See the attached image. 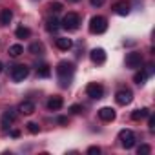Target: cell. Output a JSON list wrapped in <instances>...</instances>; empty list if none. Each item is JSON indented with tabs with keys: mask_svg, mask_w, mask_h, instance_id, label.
I'll return each instance as SVG.
<instances>
[{
	"mask_svg": "<svg viewBox=\"0 0 155 155\" xmlns=\"http://www.w3.org/2000/svg\"><path fill=\"white\" fill-rule=\"evenodd\" d=\"M75 73V66L73 62H68V60H62L58 62L57 66V75L60 77V81H62V86H69V79H71V75Z\"/></svg>",
	"mask_w": 155,
	"mask_h": 155,
	"instance_id": "cell-1",
	"label": "cell"
},
{
	"mask_svg": "<svg viewBox=\"0 0 155 155\" xmlns=\"http://www.w3.org/2000/svg\"><path fill=\"white\" fill-rule=\"evenodd\" d=\"M106 29H108V20H106L104 17L97 15V17H93V18L90 20V31H91L93 35H102Z\"/></svg>",
	"mask_w": 155,
	"mask_h": 155,
	"instance_id": "cell-2",
	"label": "cell"
},
{
	"mask_svg": "<svg viewBox=\"0 0 155 155\" xmlns=\"http://www.w3.org/2000/svg\"><path fill=\"white\" fill-rule=\"evenodd\" d=\"M62 28L64 29H68V31H77L79 29V26H81V17L77 15V13H68L64 18H62Z\"/></svg>",
	"mask_w": 155,
	"mask_h": 155,
	"instance_id": "cell-3",
	"label": "cell"
},
{
	"mask_svg": "<svg viewBox=\"0 0 155 155\" xmlns=\"http://www.w3.org/2000/svg\"><path fill=\"white\" fill-rule=\"evenodd\" d=\"M28 75H29V68L26 64H17V66L11 68V79L15 82H22Z\"/></svg>",
	"mask_w": 155,
	"mask_h": 155,
	"instance_id": "cell-4",
	"label": "cell"
},
{
	"mask_svg": "<svg viewBox=\"0 0 155 155\" xmlns=\"http://www.w3.org/2000/svg\"><path fill=\"white\" fill-rule=\"evenodd\" d=\"M15 119H17V110H13V108L6 110V111L2 113V119H0V126H2V131H8V130L11 128V124L15 122Z\"/></svg>",
	"mask_w": 155,
	"mask_h": 155,
	"instance_id": "cell-5",
	"label": "cell"
},
{
	"mask_svg": "<svg viewBox=\"0 0 155 155\" xmlns=\"http://www.w3.org/2000/svg\"><path fill=\"white\" fill-rule=\"evenodd\" d=\"M119 140H120V144H122L126 150H131V148L135 146V133H133L131 130H122V131L119 133Z\"/></svg>",
	"mask_w": 155,
	"mask_h": 155,
	"instance_id": "cell-6",
	"label": "cell"
},
{
	"mask_svg": "<svg viewBox=\"0 0 155 155\" xmlns=\"http://www.w3.org/2000/svg\"><path fill=\"white\" fill-rule=\"evenodd\" d=\"M140 64H142V55L139 51H131L126 55V68L137 69V68H140Z\"/></svg>",
	"mask_w": 155,
	"mask_h": 155,
	"instance_id": "cell-7",
	"label": "cell"
},
{
	"mask_svg": "<svg viewBox=\"0 0 155 155\" xmlns=\"http://www.w3.org/2000/svg\"><path fill=\"white\" fill-rule=\"evenodd\" d=\"M86 93H88V97H91V99H102L104 97V88L101 86V84H97V82H91V84H88V88H86Z\"/></svg>",
	"mask_w": 155,
	"mask_h": 155,
	"instance_id": "cell-8",
	"label": "cell"
},
{
	"mask_svg": "<svg viewBox=\"0 0 155 155\" xmlns=\"http://www.w3.org/2000/svg\"><path fill=\"white\" fill-rule=\"evenodd\" d=\"M131 99H133V93H131L130 90H119V91L115 93V101H117V104H120V106L130 104Z\"/></svg>",
	"mask_w": 155,
	"mask_h": 155,
	"instance_id": "cell-9",
	"label": "cell"
},
{
	"mask_svg": "<svg viewBox=\"0 0 155 155\" xmlns=\"http://www.w3.org/2000/svg\"><path fill=\"white\" fill-rule=\"evenodd\" d=\"M90 57H91V60H93L95 64H104V62H106V51H104L102 48H95V49H91Z\"/></svg>",
	"mask_w": 155,
	"mask_h": 155,
	"instance_id": "cell-10",
	"label": "cell"
},
{
	"mask_svg": "<svg viewBox=\"0 0 155 155\" xmlns=\"http://www.w3.org/2000/svg\"><path fill=\"white\" fill-rule=\"evenodd\" d=\"M99 117H101V120H104V122H111V120H115V110L113 108H101L99 110Z\"/></svg>",
	"mask_w": 155,
	"mask_h": 155,
	"instance_id": "cell-11",
	"label": "cell"
},
{
	"mask_svg": "<svg viewBox=\"0 0 155 155\" xmlns=\"http://www.w3.org/2000/svg\"><path fill=\"white\" fill-rule=\"evenodd\" d=\"M113 11H115L117 15H120V17H126V15L130 13V2L120 0V2H117V4L113 6Z\"/></svg>",
	"mask_w": 155,
	"mask_h": 155,
	"instance_id": "cell-12",
	"label": "cell"
},
{
	"mask_svg": "<svg viewBox=\"0 0 155 155\" xmlns=\"http://www.w3.org/2000/svg\"><path fill=\"white\" fill-rule=\"evenodd\" d=\"M62 104H64L62 97L55 95V97H51V99L48 101V110H49V111H58V110L62 108Z\"/></svg>",
	"mask_w": 155,
	"mask_h": 155,
	"instance_id": "cell-13",
	"label": "cell"
},
{
	"mask_svg": "<svg viewBox=\"0 0 155 155\" xmlns=\"http://www.w3.org/2000/svg\"><path fill=\"white\" fill-rule=\"evenodd\" d=\"M35 102H31V101H24V102H20V106H18V111L22 113V115H31V113H35Z\"/></svg>",
	"mask_w": 155,
	"mask_h": 155,
	"instance_id": "cell-14",
	"label": "cell"
},
{
	"mask_svg": "<svg viewBox=\"0 0 155 155\" xmlns=\"http://www.w3.org/2000/svg\"><path fill=\"white\" fill-rule=\"evenodd\" d=\"M55 44H57V48H58V49H62V51H68V49H71V46H73V40H71V38H66V37H58Z\"/></svg>",
	"mask_w": 155,
	"mask_h": 155,
	"instance_id": "cell-15",
	"label": "cell"
},
{
	"mask_svg": "<svg viewBox=\"0 0 155 155\" xmlns=\"http://www.w3.org/2000/svg\"><path fill=\"white\" fill-rule=\"evenodd\" d=\"M13 18L11 9H0V26H8Z\"/></svg>",
	"mask_w": 155,
	"mask_h": 155,
	"instance_id": "cell-16",
	"label": "cell"
},
{
	"mask_svg": "<svg viewBox=\"0 0 155 155\" xmlns=\"http://www.w3.org/2000/svg\"><path fill=\"white\" fill-rule=\"evenodd\" d=\"M37 73H38V77H42V79H48V77L51 75V69H49L48 64H38L37 66Z\"/></svg>",
	"mask_w": 155,
	"mask_h": 155,
	"instance_id": "cell-17",
	"label": "cell"
},
{
	"mask_svg": "<svg viewBox=\"0 0 155 155\" xmlns=\"http://www.w3.org/2000/svg\"><path fill=\"white\" fill-rule=\"evenodd\" d=\"M58 24H60V22H58V20L55 18V17H53V18H48V20H46V29H48L49 33H55V31H57V29L60 28Z\"/></svg>",
	"mask_w": 155,
	"mask_h": 155,
	"instance_id": "cell-18",
	"label": "cell"
},
{
	"mask_svg": "<svg viewBox=\"0 0 155 155\" xmlns=\"http://www.w3.org/2000/svg\"><path fill=\"white\" fill-rule=\"evenodd\" d=\"M150 115V110L148 108H142V110H135L133 113H131V119L133 120H142L144 117H148Z\"/></svg>",
	"mask_w": 155,
	"mask_h": 155,
	"instance_id": "cell-19",
	"label": "cell"
},
{
	"mask_svg": "<svg viewBox=\"0 0 155 155\" xmlns=\"http://www.w3.org/2000/svg\"><path fill=\"white\" fill-rule=\"evenodd\" d=\"M8 53H9V57H20V55L24 53V48H22L20 44H13V46H9Z\"/></svg>",
	"mask_w": 155,
	"mask_h": 155,
	"instance_id": "cell-20",
	"label": "cell"
},
{
	"mask_svg": "<svg viewBox=\"0 0 155 155\" xmlns=\"http://www.w3.org/2000/svg\"><path fill=\"white\" fill-rule=\"evenodd\" d=\"M15 35H17V38H29L31 37V31L28 28H24V26H18L17 31H15Z\"/></svg>",
	"mask_w": 155,
	"mask_h": 155,
	"instance_id": "cell-21",
	"label": "cell"
},
{
	"mask_svg": "<svg viewBox=\"0 0 155 155\" xmlns=\"http://www.w3.org/2000/svg\"><path fill=\"white\" fill-rule=\"evenodd\" d=\"M146 79H148V77H146V73H144V71H137V73L133 75V82H135V84H139V86H140V84H144V82H146Z\"/></svg>",
	"mask_w": 155,
	"mask_h": 155,
	"instance_id": "cell-22",
	"label": "cell"
},
{
	"mask_svg": "<svg viewBox=\"0 0 155 155\" xmlns=\"http://www.w3.org/2000/svg\"><path fill=\"white\" fill-rule=\"evenodd\" d=\"M42 51H44L42 42H33V44L29 46V53H33V55H40Z\"/></svg>",
	"mask_w": 155,
	"mask_h": 155,
	"instance_id": "cell-23",
	"label": "cell"
},
{
	"mask_svg": "<svg viewBox=\"0 0 155 155\" xmlns=\"http://www.w3.org/2000/svg\"><path fill=\"white\" fill-rule=\"evenodd\" d=\"M137 153H139V155H148V153H151V148H150L148 144H140V146L137 148Z\"/></svg>",
	"mask_w": 155,
	"mask_h": 155,
	"instance_id": "cell-24",
	"label": "cell"
},
{
	"mask_svg": "<svg viewBox=\"0 0 155 155\" xmlns=\"http://www.w3.org/2000/svg\"><path fill=\"white\" fill-rule=\"evenodd\" d=\"M49 11H51V13L62 11V4H60V2H51V4H49Z\"/></svg>",
	"mask_w": 155,
	"mask_h": 155,
	"instance_id": "cell-25",
	"label": "cell"
},
{
	"mask_svg": "<svg viewBox=\"0 0 155 155\" xmlns=\"http://www.w3.org/2000/svg\"><path fill=\"white\" fill-rule=\"evenodd\" d=\"M26 126H28L29 133H38V131H40V128H38V124H37V122H28Z\"/></svg>",
	"mask_w": 155,
	"mask_h": 155,
	"instance_id": "cell-26",
	"label": "cell"
},
{
	"mask_svg": "<svg viewBox=\"0 0 155 155\" xmlns=\"http://www.w3.org/2000/svg\"><path fill=\"white\" fill-rule=\"evenodd\" d=\"M69 111L77 115V113H82V111H84V108H82V106H79V104H73V106L69 108Z\"/></svg>",
	"mask_w": 155,
	"mask_h": 155,
	"instance_id": "cell-27",
	"label": "cell"
},
{
	"mask_svg": "<svg viewBox=\"0 0 155 155\" xmlns=\"http://www.w3.org/2000/svg\"><path fill=\"white\" fill-rule=\"evenodd\" d=\"M88 153H90V155H99V153H101V148H99V146H90V148H88Z\"/></svg>",
	"mask_w": 155,
	"mask_h": 155,
	"instance_id": "cell-28",
	"label": "cell"
},
{
	"mask_svg": "<svg viewBox=\"0 0 155 155\" xmlns=\"http://www.w3.org/2000/svg\"><path fill=\"white\" fill-rule=\"evenodd\" d=\"M148 126H150V130H153V128H155V117H153L151 113L148 115Z\"/></svg>",
	"mask_w": 155,
	"mask_h": 155,
	"instance_id": "cell-29",
	"label": "cell"
},
{
	"mask_svg": "<svg viewBox=\"0 0 155 155\" xmlns=\"http://www.w3.org/2000/svg\"><path fill=\"white\" fill-rule=\"evenodd\" d=\"M90 2H91V6H93V8H101V6H104L106 0H90Z\"/></svg>",
	"mask_w": 155,
	"mask_h": 155,
	"instance_id": "cell-30",
	"label": "cell"
},
{
	"mask_svg": "<svg viewBox=\"0 0 155 155\" xmlns=\"http://www.w3.org/2000/svg\"><path fill=\"white\" fill-rule=\"evenodd\" d=\"M144 73H146V77H151V75H153V64H148Z\"/></svg>",
	"mask_w": 155,
	"mask_h": 155,
	"instance_id": "cell-31",
	"label": "cell"
},
{
	"mask_svg": "<svg viewBox=\"0 0 155 155\" xmlns=\"http://www.w3.org/2000/svg\"><path fill=\"white\" fill-rule=\"evenodd\" d=\"M11 137H15V139L20 137V131H18V130H13V131H11Z\"/></svg>",
	"mask_w": 155,
	"mask_h": 155,
	"instance_id": "cell-32",
	"label": "cell"
},
{
	"mask_svg": "<svg viewBox=\"0 0 155 155\" xmlns=\"http://www.w3.org/2000/svg\"><path fill=\"white\" fill-rule=\"evenodd\" d=\"M58 122H60V124H68V119H66V117H58Z\"/></svg>",
	"mask_w": 155,
	"mask_h": 155,
	"instance_id": "cell-33",
	"label": "cell"
},
{
	"mask_svg": "<svg viewBox=\"0 0 155 155\" xmlns=\"http://www.w3.org/2000/svg\"><path fill=\"white\" fill-rule=\"evenodd\" d=\"M2 69H4V66H2V62H0V73H2Z\"/></svg>",
	"mask_w": 155,
	"mask_h": 155,
	"instance_id": "cell-34",
	"label": "cell"
},
{
	"mask_svg": "<svg viewBox=\"0 0 155 155\" xmlns=\"http://www.w3.org/2000/svg\"><path fill=\"white\" fill-rule=\"evenodd\" d=\"M68 2H81V0H68Z\"/></svg>",
	"mask_w": 155,
	"mask_h": 155,
	"instance_id": "cell-35",
	"label": "cell"
}]
</instances>
